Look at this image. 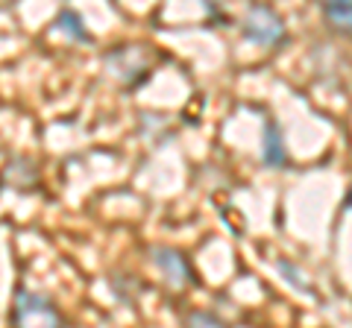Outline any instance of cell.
Returning a JSON list of instances; mask_svg holds the SVG:
<instances>
[{"instance_id": "obj_10", "label": "cell", "mask_w": 352, "mask_h": 328, "mask_svg": "<svg viewBox=\"0 0 352 328\" xmlns=\"http://www.w3.org/2000/svg\"><path fill=\"white\" fill-rule=\"evenodd\" d=\"M279 272H282V276L294 284V288H300L302 293H311V288H308V281L302 279V272L296 270V267H291V261H279Z\"/></svg>"}, {"instance_id": "obj_2", "label": "cell", "mask_w": 352, "mask_h": 328, "mask_svg": "<svg viewBox=\"0 0 352 328\" xmlns=\"http://www.w3.org/2000/svg\"><path fill=\"white\" fill-rule=\"evenodd\" d=\"M103 65L124 85H129V89H138V85L147 82V76H150V50L141 47V45L115 47V50L106 53Z\"/></svg>"}, {"instance_id": "obj_3", "label": "cell", "mask_w": 352, "mask_h": 328, "mask_svg": "<svg viewBox=\"0 0 352 328\" xmlns=\"http://www.w3.org/2000/svg\"><path fill=\"white\" fill-rule=\"evenodd\" d=\"M288 30L285 21L279 18L276 9H270L267 3H252L244 15V38L261 47H276L285 41Z\"/></svg>"}, {"instance_id": "obj_6", "label": "cell", "mask_w": 352, "mask_h": 328, "mask_svg": "<svg viewBox=\"0 0 352 328\" xmlns=\"http://www.w3.org/2000/svg\"><path fill=\"white\" fill-rule=\"evenodd\" d=\"M36 164H32L30 159H15L6 164L3 170V182H12V188H30L32 182H36Z\"/></svg>"}, {"instance_id": "obj_4", "label": "cell", "mask_w": 352, "mask_h": 328, "mask_svg": "<svg viewBox=\"0 0 352 328\" xmlns=\"http://www.w3.org/2000/svg\"><path fill=\"white\" fill-rule=\"evenodd\" d=\"M150 258H153V264H156L164 272V279H168L173 288H185V284L194 281L191 264L185 261L182 253H176L173 246H153L150 249Z\"/></svg>"}, {"instance_id": "obj_1", "label": "cell", "mask_w": 352, "mask_h": 328, "mask_svg": "<svg viewBox=\"0 0 352 328\" xmlns=\"http://www.w3.org/2000/svg\"><path fill=\"white\" fill-rule=\"evenodd\" d=\"M12 328H65V320L59 308L53 305L47 296L32 290H18L15 293V305L9 314Z\"/></svg>"}, {"instance_id": "obj_11", "label": "cell", "mask_w": 352, "mask_h": 328, "mask_svg": "<svg viewBox=\"0 0 352 328\" xmlns=\"http://www.w3.org/2000/svg\"><path fill=\"white\" fill-rule=\"evenodd\" d=\"M344 209H352V191H349V196L344 200Z\"/></svg>"}, {"instance_id": "obj_9", "label": "cell", "mask_w": 352, "mask_h": 328, "mask_svg": "<svg viewBox=\"0 0 352 328\" xmlns=\"http://www.w3.org/2000/svg\"><path fill=\"white\" fill-rule=\"evenodd\" d=\"M185 328H226V325L208 311H191L185 316Z\"/></svg>"}, {"instance_id": "obj_5", "label": "cell", "mask_w": 352, "mask_h": 328, "mask_svg": "<svg viewBox=\"0 0 352 328\" xmlns=\"http://www.w3.org/2000/svg\"><path fill=\"white\" fill-rule=\"evenodd\" d=\"M261 159L267 167H285V161H288V150L282 144V129L276 120H267L264 124V152Z\"/></svg>"}, {"instance_id": "obj_7", "label": "cell", "mask_w": 352, "mask_h": 328, "mask_svg": "<svg viewBox=\"0 0 352 328\" xmlns=\"http://www.w3.org/2000/svg\"><path fill=\"white\" fill-rule=\"evenodd\" d=\"M323 18L335 30L352 36V0H332V3H323Z\"/></svg>"}, {"instance_id": "obj_8", "label": "cell", "mask_w": 352, "mask_h": 328, "mask_svg": "<svg viewBox=\"0 0 352 328\" xmlns=\"http://www.w3.org/2000/svg\"><path fill=\"white\" fill-rule=\"evenodd\" d=\"M56 30L65 32V36L74 38V41H85V45H91V36H88L82 18L76 15L74 9H62V12L56 15Z\"/></svg>"}]
</instances>
